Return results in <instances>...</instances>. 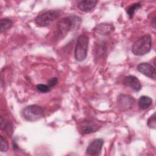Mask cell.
<instances>
[{
    "label": "cell",
    "mask_w": 156,
    "mask_h": 156,
    "mask_svg": "<svg viewBox=\"0 0 156 156\" xmlns=\"http://www.w3.org/2000/svg\"><path fill=\"white\" fill-rule=\"evenodd\" d=\"M151 48L152 38L150 35H146L134 42L132 47V52L135 55H144L151 51Z\"/></svg>",
    "instance_id": "obj_1"
},
{
    "label": "cell",
    "mask_w": 156,
    "mask_h": 156,
    "mask_svg": "<svg viewBox=\"0 0 156 156\" xmlns=\"http://www.w3.org/2000/svg\"><path fill=\"white\" fill-rule=\"evenodd\" d=\"M89 38L86 35H80L77 39L74 49V57L77 61H83L87 56L88 48Z\"/></svg>",
    "instance_id": "obj_2"
},
{
    "label": "cell",
    "mask_w": 156,
    "mask_h": 156,
    "mask_svg": "<svg viewBox=\"0 0 156 156\" xmlns=\"http://www.w3.org/2000/svg\"><path fill=\"white\" fill-rule=\"evenodd\" d=\"M23 116L29 121H36L44 116L43 108L38 105H30L24 108Z\"/></svg>",
    "instance_id": "obj_3"
},
{
    "label": "cell",
    "mask_w": 156,
    "mask_h": 156,
    "mask_svg": "<svg viewBox=\"0 0 156 156\" xmlns=\"http://www.w3.org/2000/svg\"><path fill=\"white\" fill-rule=\"evenodd\" d=\"M59 16L57 10H50L40 13L35 20V23L41 27H46L52 23Z\"/></svg>",
    "instance_id": "obj_4"
},
{
    "label": "cell",
    "mask_w": 156,
    "mask_h": 156,
    "mask_svg": "<svg viewBox=\"0 0 156 156\" xmlns=\"http://www.w3.org/2000/svg\"><path fill=\"white\" fill-rule=\"evenodd\" d=\"M79 18L76 16L65 17L61 19L57 23L58 34L65 36L76 25V23Z\"/></svg>",
    "instance_id": "obj_5"
},
{
    "label": "cell",
    "mask_w": 156,
    "mask_h": 156,
    "mask_svg": "<svg viewBox=\"0 0 156 156\" xmlns=\"http://www.w3.org/2000/svg\"><path fill=\"white\" fill-rule=\"evenodd\" d=\"M99 126L90 119L83 120L79 125V130L82 134H89L99 130Z\"/></svg>",
    "instance_id": "obj_6"
},
{
    "label": "cell",
    "mask_w": 156,
    "mask_h": 156,
    "mask_svg": "<svg viewBox=\"0 0 156 156\" xmlns=\"http://www.w3.org/2000/svg\"><path fill=\"white\" fill-rule=\"evenodd\" d=\"M104 145V140L101 138H97L93 140L87 147L86 154L88 155H98L101 154Z\"/></svg>",
    "instance_id": "obj_7"
},
{
    "label": "cell",
    "mask_w": 156,
    "mask_h": 156,
    "mask_svg": "<svg viewBox=\"0 0 156 156\" xmlns=\"http://www.w3.org/2000/svg\"><path fill=\"white\" fill-rule=\"evenodd\" d=\"M137 70L140 72L141 74L144 76L152 79L154 80L155 79L156 77V72L155 68L154 66H152L148 63L143 62L138 65Z\"/></svg>",
    "instance_id": "obj_8"
},
{
    "label": "cell",
    "mask_w": 156,
    "mask_h": 156,
    "mask_svg": "<svg viewBox=\"0 0 156 156\" xmlns=\"http://www.w3.org/2000/svg\"><path fill=\"white\" fill-rule=\"evenodd\" d=\"M135 100L133 97L126 94H120L117 100L118 105L122 110H126L131 108Z\"/></svg>",
    "instance_id": "obj_9"
},
{
    "label": "cell",
    "mask_w": 156,
    "mask_h": 156,
    "mask_svg": "<svg viewBox=\"0 0 156 156\" xmlns=\"http://www.w3.org/2000/svg\"><path fill=\"white\" fill-rule=\"evenodd\" d=\"M125 86L130 87L135 91H138L141 89V84L139 79L134 76H128L123 80Z\"/></svg>",
    "instance_id": "obj_10"
},
{
    "label": "cell",
    "mask_w": 156,
    "mask_h": 156,
    "mask_svg": "<svg viewBox=\"0 0 156 156\" xmlns=\"http://www.w3.org/2000/svg\"><path fill=\"white\" fill-rule=\"evenodd\" d=\"M98 2V1L94 0L79 1L77 3V6L80 10L84 12H89L96 7Z\"/></svg>",
    "instance_id": "obj_11"
},
{
    "label": "cell",
    "mask_w": 156,
    "mask_h": 156,
    "mask_svg": "<svg viewBox=\"0 0 156 156\" xmlns=\"http://www.w3.org/2000/svg\"><path fill=\"white\" fill-rule=\"evenodd\" d=\"M139 107L142 110L148 108L152 103V99L147 96H141L138 99Z\"/></svg>",
    "instance_id": "obj_12"
},
{
    "label": "cell",
    "mask_w": 156,
    "mask_h": 156,
    "mask_svg": "<svg viewBox=\"0 0 156 156\" xmlns=\"http://www.w3.org/2000/svg\"><path fill=\"white\" fill-rule=\"evenodd\" d=\"M113 26L109 24L102 23L96 26V29H95L98 33L101 34H107L113 30Z\"/></svg>",
    "instance_id": "obj_13"
},
{
    "label": "cell",
    "mask_w": 156,
    "mask_h": 156,
    "mask_svg": "<svg viewBox=\"0 0 156 156\" xmlns=\"http://www.w3.org/2000/svg\"><path fill=\"white\" fill-rule=\"evenodd\" d=\"M1 129H3L9 135L11 136L13 133V125L10 122L8 121L7 122H5V120L2 117L1 118Z\"/></svg>",
    "instance_id": "obj_14"
},
{
    "label": "cell",
    "mask_w": 156,
    "mask_h": 156,
    "mask_svg": "<svg viewBox=\"0 0 156 156\" xmlns=\"http://www.w3.org/2000/svg\"><path fill=\"white\" fill-rule=\"evenodd\" d=\"M141 7V4L140 2H135L132 4H131L130 6H129L126 9V12L128 14L130 18H132L133 17V15L136 11H137L138 9H140Z\"/></svg>",
    "instance_id": "obj_15"
},
{
    "label": "cell",
    "mask_w": 156,
    "mask_h": 156,
    "mask_svg": "<svg viewBox=\"0 0 156 156\" xmlns=\"http://www.w3.org/2000/svg\"><path fill=\"white\" fill-rule=\"evenodd\" d=\"M1 32H4L11 28L12 26V21L8 18H2L1 20Z\"/></svg>",
    "instance_id": "obj_16"
},
{
    "label": "cell",
    "mask_w": 156,
    "mask_h": 156,
    "mask_svg": "<svg viewBox=\"0 0 156 156\" xmlns=\"http://www.w3.org/2000/svg\"><path fill=\"white\" fill-rule=\"evenodd\" d=\"M147 124L149 128H152V129L156 128V120H155V113L149 118V119H147Z\"/></svg>",
    "instance_id": "obj_17"
},
{
    "label": "cell",
    "mask_w": 156,
    "mask_h": 156,
    "mask_svg": "<svg viewBox=\"0 0 156 156\" xmlns=\"http://www.w3.org/2000/svg\"><path fill=\"white\" fill-rule=\"evenodd\" d=\"M0 141H1V151L2 152L7 151L9 149V144L6 139L4 138L2 136H1Z\"/></svg>",
    "instance_id": "obj_18"
},
{
    "label": "cell",
    "mask_w": 156,
    "mask_h": 156,
    "mask_svg": "<svg viewBox=\"0 0 156 156\" xmlns=\"http://www.w3.org/2000/svg\"><path fill=\"white\" fill-rule=\"evenodd\" d=\"M37 89L41 92V93H48L49 91H50L51 88L50 87L48 86V85H44V84H38L36 86Z\"/></svg>",
    "instance_id": "obj_19"
},
{
    "label": "cell",
    "mask_w": 156,
    "mask_h": 156,
    "mask_svg": "<svg viewBox=\"0 0 156 156\" xmlns=\"http://www.w3.org/2000/svg\"><path fill=\"white\" fill-rule=\"evenodd\" d=\"M58 80L57 77H52L51 78V79L48 82V86L50 87V88L51 89L52 88H53L57 83Z\"/></svg>",
    "instance_id": "obj_20"
}]
</instances>
